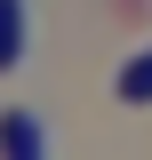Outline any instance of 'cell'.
Here are the masks:
<instances>
[{"mask_svg": "<svg viewBox=\"0 0 152 160\" xmlns=\"http://www.w3.org/2000/svg\"><path fill=\"white\" fill-rule=\"evenodd\" d=\"M24 56V0H0V64Z\"/></svg>", "mask_w": 152, "mask_h": 160, "instance_id": "obj_3", "label": "cell"}, {"mask_svg": "<svg viewBox=\"0 0 152 160\" xmlns=\"http://www.w3.org/2000/svg\"><path fill=\"white\" fill-rule=\"evenodd\" d=\"M40 152H48L40 112H0V160H40Z\"/></svg>", "mask_w": 152, "mask_h": 160, "instance_id": "obj_1", "label": "cell"}, {"mask_svg": "<svg viewBox=\"0 0 152 160\" xmlns=\"http://www.w3.org/2000/svg\"><path fill=\"white\" fill-rule=\"evenodd\" d=\"M112 88H120V104H152V48H144L136 64H120V80H112Z\"/></svg>", "mask_w": 152, "mask_h": 160, "instance_id": "obj_2", "label": "cell"}]
</instances>
